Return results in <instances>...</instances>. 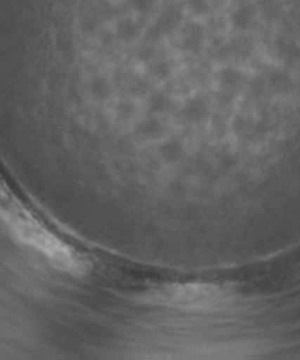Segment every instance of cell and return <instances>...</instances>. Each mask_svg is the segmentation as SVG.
Masks as SVG:
<instances>
[{
  "instance_id": "obj_1",
  "label": "cell",
  "mask_w": 300,
  "mask_h": 360,
  "mask_svg": "<svg viewBox=\"0 0 300 360\" xmlns=\"http://www.w3.org/2000/svg\"><path fill=\"white\" fill-rule=\"evenodd\" d=\"M0 216L22 243L45 257L60 272L79 276L88 270V260L81 253L15 199L0 196Z\"/></svg>"
},
{
  "instance_id": "obj_2",
  "label": "cell",
  "mask_w": 300,
  "mask_h": 360,
  "mask_svg": "<svg viewBox=\"0 0 300 360\" xmlns=\"http://www.w3.org/2000/svg\"><path fill=\"white\" fill-rule=\"evenodd\" d=\"M233 295L218 285H174L156 293V300L183 309L216 310L230 304Z\"/></svg>"
}]
</instances>
